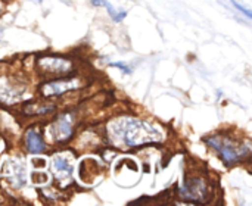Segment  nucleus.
<instances>
[{
    "mask_svg": "<svg viewBox=\"0 0 252 206\" xmlns=\"http://www.w3.org/2000/svg\"><path fill=\"white\" fill-rule=\"evenodd\" d=\"M52 171H53V176L58 180L63 181V180H68L72 176L74 164L66 155H56L52 159Z\"/></svg>",
    "mask_w": 252,
    "mask_h": 206,
    "instance_id": "obj_9",
    "label": "nucleus"
},
{
    "mask_svg": "<svg viewBox=\"0 0 252 206\" xmlns=\"http://www.w3.org/2000/svg\"><path fill=\"white\" fill-rule=\"evenodd\" d=\"M74 121L69 114H63L56 118L49 127V136L55 143H65L72 136Z\"/></svg>",
    "mask_w": 252,
    "mask_h": 206,
    "instance_id": "obj_7",
    "label": "nucleus"
},
{
    "mask_svg": "<svg viewBox=\"0 0 252 206\" xmlns=\"http://www.w3.org/2000/svg\"><path fill=\"white\" fill-rule=\"evenodd\" d=\"M179 195L182 199L193 204H205L213 198L211 187L204 176L199 174H186L182 183V187L179 190Z\"/></svg>",
    "mask_w": 252,
    "mask_h": 206,
    "instance_id": "obj_3",
    "label": "nucleus"
},
{
    "mask_svg": "<svg viewBox=\"0 0 252 206\" xmlns=\"http://www.w3.org/2000/svg\"><path fill=\"white\" fill-rule=\"evenodd\" d=\"M204 142L220 155L221 161H224L226 165H233L248 158L251 153V147L248 143H244L232 137L230 134H213L210 137H205Z\"/></svg>",
    "mask_w": 252,
    "mask_h": 206,
    "instance_id": "obj_2",
    "label": "nucleus"
},
{
    "mask_svg": "<svg viewBox=\"0 0 252 206\" xmlns=\"http://www.w3.org/2000/svg\"><path fill=\"white\" fill-rule=\"evenodd\" d=\"M83 86H84V81L80 77H75V74H71V75L55 78L52 81H47V83L41 84L38 91H40L43 99H47V97L66 94V93H69L72 90L81 88Z\"/></svg>",
    "mask_w": 252,
    "mask_h": 206,
    "instance_id": "obj_5",
    "label": "nucleus"
},
{
    "mask_svg": "<svg viewBox=\"0 0 252 206\" xmlns=\"http://www.w3.org/2000/svg\"><path fill=\"white\" fill-rule=\"evenodd\" d=\"M108 65H109V66H112V68H118L120 71H123V72H124V74H127V75H128V74H131V71H133V69H131L127 63H124V62H109Z\"/></svg>",
    "mask_w": 252,
    "mask_h": 206,
    "instance_id": "obj_13",
    "label": "nucleus"
},
{
    "mask_svg": "<svg viewBox=\"0 0 252 206\" xmlns=\"http://www.w3.org/2000/svg\"><path fill=\"white\" fill-rule=\"evenodd\" d=\"M92 4H93V6L105 7L106 12L109 13V16H111L115 22H121V21L127 16V12H126V10H118V9H115L108 0H92Z\"/></svg>",
    "mask_w": 252,
    "mask_h": 206,
    "instance_id": "obj_12",
    "label": "nucleus"
},
{
    "mask_svg": "<svg viewBox=\"0 0 252 206\" xmlns=\"http://www.w3.org/2000/svg\"><path fill=\"white\" fill-rule=\"evenodd\" d=\"M230 1H232V4H233V6H235V7H236V9H238V10H239L241 13H244V15H245V16H247L248 19H251L252 13H251V10H250L248 7H244V6H242V4H241V3H239L238 0H230Z\"/></svg>",
    "mask_w": 252,
    "mask_h": 206,
    "instance_id": "obj_14",
    "label": "nucleus"
},
{
    "mask_svg": "<svg viewBox=\"0 0 252 206\" xmlns=\"http://www.w3.org/2000/svg\"><path fill=\"white\" fill-rule=\"evenodd\" d=\"M27 91V84L18 77H0V102L12 105Z\"/></svg>",
    "mask_w": 252,
    "mask_h": 206,
    "instance_id": "obj_6",
    "label": "nucleus"
},
{
    "mask_svg": "<svg viewBox=\"0 0 252 206\" xmlns=\"http://www.w3.org/2000/svg\"><path fill=\"white\" fill-rule=\"evenodd\" d=\"M24 142H25V147L30 153H43L46 150V143H44L43 136L34 128H30L25 133Z\"/></svg>",
    "mask_w": 252,
    "mask_h": 206,
    "instance_id": "obj_10",
    "label": "nucleus"
},
{
    "mask_svg": "<svg viewBox=\"0 0 252 206\" xmlns=\"http://www.w3.org/2000/svg\"><path fill=\"white\" fill-rule=\"evenodd\" d=\"M109 137L117 146L140 147L151 143H158L162 139V134L151 122L133 118H121L109 125Z\"/></svg>",
    "mask_w": 252,
    "mask_h": 206,
    "instance_id": "obj_1",
    "label": "nucleus"
},
{
    "mask_svg": "<svg viewBox=\"0 0 252 206\" xmlns=\"http://www.w3.org/2000/svg\"><path fill=\"white\" fill-rule=\"evenodd\" d=\"M3 176L15 186L22 187L27 183V176L24 167L18 161H7L3 165Z\"/></svg>",
    "mask_w": 252,
    "mask_h": 206,
    "instance_id": "obj_8",
    "label": "nucleus"
},
{
    "mask_svg": "<svg viewBox=\"0 0 252 206\" xmlns=\"http://www.w3.org/2000/svg\"><path fill=\"white\" fill-rule=\"evenodd\" d=\"M37 68L38 72L43 77H49V78H61V77H66L74 74V63L72 60L62 58V56H56V55H43L38 58L37 62Z\"/></svg>",
    "mask_w": 252,
    "mask_h": 206,
    "instance_id": "obj_4",
    "label": "nucleus"
},
{
    "mask_svg": "<svg viewBox=\"0 0 252 206\" xmlns=\"http://www.w3.org/2000/svg\"><path fill=\"white\" fill-rule=\"evenodd\" d=\"M0 149H1V139H0Z\"/></svg>",
    "mask_w": 252,
    "mask_h": 206,
    "instance_id": "obj_16",
    "label": "nucleus"
},
{
    "mask_svg": "<svg viewBox=\"0 0 252 206\" xmlns=\"http://www.w3.org/2000/svg\"><path fill=\"white\" fill-rule=\"evenodd\" d=\"M32 1H35V3H40L41 0H32Z\"/></svg>",
    "mask_w": 252,
    "mask_h": 206,
    "instance_id": "obj_15",
    "label": "nucleus"
},
{
    "mask_svg": "<svg viewBox=\"0 0 252 206\" xmlns=\"http://www.w3.org/2000/svg\"><path fill=\"white\" fill-rule=\"evenodd\" d=\"M55 111V106L52 103H46V102H40V100H32L30 103H25L24 108H22V112L25 115H46V114H50Z\"/></svg>",
    "mask_w": 252,
    "mask_h": 206,
    "instance_id": "obj_11",
    "label": "nucleus"
}]
</instances>
